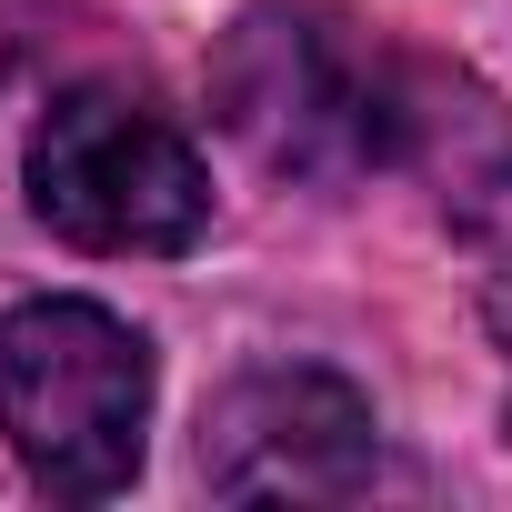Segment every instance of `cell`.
Returning <instances> with one entry per match:
<instances>
[{"mask_svg": "<svg viewBox=\"0 0 512 512\" xmlns=\"http://www.w3.org/2000/svg\"><path fill=\"white\" fill-rule=\"evenodd\" d=\"M151 352L101 302H21L0 312V432L61 502H101L141 472Z\"/></svg>", "mask_w": 512, "mask_h": 512, "instance_id": "1", "label": "cell"}, {"mask_svg": "<svg viewBox=\"0 0 512 512\" xmlns=\"http://www.w3.org/2000/svg\"><path fill=\"white\" fill-rule=\"evenodd\" d=\"M221 121L262 151L272 171H362L402 151V81L362 51L352 21H332L322 0H262L221 41Z\"/></svg>", "mask_w": 512, "mask_h": 512, "instance_id": "2", "label": "cell"}, {"mask_svg": "<svg viewBox=\"0 0 512 512\" xmlns=\"http://www.w3.org/2000/svg\"><path fill=\"white\" fill-rule=\"evenodd\" d=\"M31 211L81 251H181L211 221L201 151L121 81H81L31 131Z\"/></svg>", "mask_w": 512, "mask_h": 512, "instance_id": "3", "label": "cell"}, {"mask_svg": "<svg viewBox=\"0 0 512 512\" xmlns=\"http://www.w3.org/2000/svg\"><path fill=\"white\" fill-rule=\"evenodd\" d=\"M201 482L221 502H342L372 482V402L332 372H251L201 412Z\"/></svg>", "mask_w": 512, "mask_h": 512, "instance_id": "4", "label": "cell"}]
</instances>
